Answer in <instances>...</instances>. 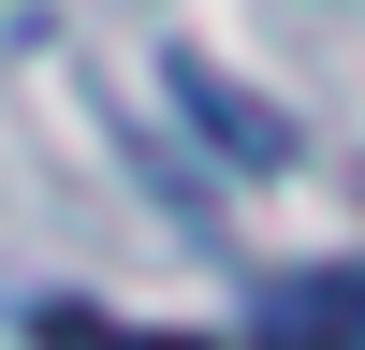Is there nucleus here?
<instances>
[{
  "label": "nucleus",
  "instance_id": "4",
  "mask_svg": "<svg viewBox=\"0 0 365 350\" xmlns=\"http://www.w3.org/2000/svg\"><path fill=\"white\" fill-rule=\"evenodd\" d=\"M249 350H351V336H322V321H263Z\"/></svg>",
  "mask_w": 365,
  "mask_h": 350
},
{
  "label": "nucleus",
  "instance_id": "2",
  "mask_svg": "<svg viewBox=\"0 0 365 350\" xmlns=\"http://www.w3.org/2000/svg\"><path fill=\"white\" fill-rule=\"evenodd\" d=\"M29 350H205V336H146V321H103V307H29Z\"/></svg>",
  "mask_w": 365,
  "mask_h": 350
},
{
  "label": "nucleus",
  "instance_id": "1",
  "mask_svg": "<svg viewBox=\"0 0 365 350\" xmlns=\"http://www.w3.org/2000/svg\"><path fill=\"white\" fill-rule=\"evenodd\" d=\"M161 88L205 117V146H220L234 175H278V161H292V117H278V102H249V88H234L220 58H161Z\"/></svg>",
  "mask_w": 365,
  "mask_h": 350
},
{
  "label": "nucleus",
  "instance_id": "3",
  "mask_svg": "<svg viewBox=\"0 0 365 350\" xmlns=\"http://www.w3.org/2000/svg\"><path fill=\"white\" fill-rule=\"evenodd\" d=\"M278 321H322V336L365 350V277H307V292H278Z\"/></svg>",
  "mask_w": 365,
  "mask_h": 350
}]
</instances>
